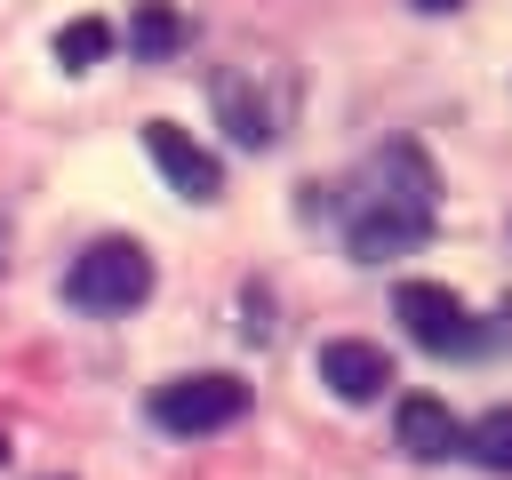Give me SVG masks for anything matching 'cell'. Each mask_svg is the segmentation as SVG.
<instances>
[{"mask_svg":"<svg viewBox=\"0 0 512 480\" xmlns=\"http://www.w3.org/2000/svg\"><path fill=\"white\" fill-rule=\"evenodd\" d=\"M432 208H440V176H432V160H424L408 136H392V144L368 152V168H360L352 192H344V240H352L360 264L408 256V248H424Z\"/></svg>","mask_w":512,"mask_h":480,"instance_id":"obj_1","label":"cell"},{"mask_svg":"<svg viewBox=\"0 0 512 480\" xmlns=\"http://www.w3.org/2000/svg\"><path fill=\"white\" fill-rule=\"evenodd\" d=\"M208 104H216V120H224V136H232L240 152H264V144H280V136H288L296 72H288L280 56H232V64H216Z\"/></svg>","mask_w":512,"mask_h":480,"instance_id":"obj_2","label":"cell"},{"mask_svg":"<svg viewBox=\"0 0 512 480\" xmlns=\"http://www.w3.org/2000/svg\"><path fill=\"white\" fill-rule=\"evenodd\" d=\"M144 296H152V256L136 240H96L64 272V304H80V312H136Z\"/></svg>","mask_w":512,"mask_h":480,"instance_id":"obj_3","label":"cell"},{"mask_svg":"<svg viewBox=\"0 0 512 480\" xmlns=\"http://www.w3.org/2000/svg\"><path fill=\"white\" fill-rule=\"evenodd\" d=\"M248 416V384L240 376H176V384H160L152 392V424L160 432H176V440H200V432H224V424H240Z\"/></svg>","mask_w":512,"mask_h":480,"instance_id":"obj_4","label":"cell"},{"mask_svg":"<svg viewBox=\"0 0 512 480\" xmlns=\"http://www.w3.org/2000/svg\"><path fill=\"white\" fill-rule=\"evenodd\" d=\"M144 152H152V168L184 192V200H216L224 192V168H216V152L208 144H192L176 120H144Z\"/></svg>","mask_w":512,"mask_h":480,"instance_id":"obj_5","label":"cell"},{"mask_svg":"<svg viewBox=\"0 0 512 480\" xmlns=\"http://www.w3.org/2000/svg\"><path fill=\"white\" fill-rule=\"evenodd\" d=\"M392 312L408 320V336H416L424 352H464V344H472V320H464V304H456L440 280H400Z\"/></svg>","mask_w":512,"mask_h":480,"instance_id":"obj_6","label":"cell"},{"mask_svg":"<svg viewBox=\"0 0 512 480\" xmlns=\"http://www.w3.org/2000/svg\"><path fill=\"white\" fill-rule=\"evenodd\" d=\"M320 384L360 408V400H376V392L392 384V360H384V344H368V336H328V344H320Z\"/></svg>","mask_w":512,"mask_h":480,"instance_id":"obj_7","label":"cell"},{"mask_svg":"<svg viewBox=\"0 0 512 480\" xmlns=\"http://www.w3.org/2000/svg\"><path fill=\"white\" fill-rule=\"evenodd\" d=\"M392 432H400V448H408L416 464L464 456V424H456V408H448V400H432V392H408V400H400V416H392Z\"/></svg>","mask_w":512,"mask_h":480,"instance_id":"obj_8","label":"cell"},{"mask_svg":"<svg viewBox=\"0 0 512 480\" xmlns=\"http://www.w3.org/2000/svg\"><path fill=\"white\" fill-rule=\"evenodd\" d=\"M184 40H192V24H184V16L168 8V0H144V8H136V24H128V48H136L144 64H160V56H176Z\"/></svg>","mask_w":512,"mask_h":480,"instance_id":"obj_9","label":"cell"},{"mask_svg":"<svg viewBox=\"0 0 512 480\" xmlns=\"http://www.w3.org/2000/svg\"><path fill=\"white\" fill-rule=\"evenodd\" d=\"M104 48H112V24H104V16H72V24L56 32V64H64V72L104 64Z\"/></svg>","mask_w":512,"mask_h":480,"instance_id":"obj_10","label":"cell"},{"mask_svg":"<svg viewBox=\"0 0 512 480\" xmlns=\"http://www.w3.org/2000/svg\"><path fill=\"white\" fill-rule=\"evenodd\" d=\"M464 456L488 464V472H512V408H488V416L464 432Z\"/></svg>","mask_w":512,"mask_h":480,"instance_id":"obj_11","label":"cell"},{"mask_svg":"<svg viewBox=\"0 0 512 480\" xmlns=\"http://www.w3.org/2000/svg\"><path fill=\"white\" fill-rule=\"evenodd\" d=\"M408 8H424V16H448V8H464V0H408Z\"/></svg>","mask_w":512,"mask_h":480,"instance_id":"obj_12","label":"cell"}]
</instances>
